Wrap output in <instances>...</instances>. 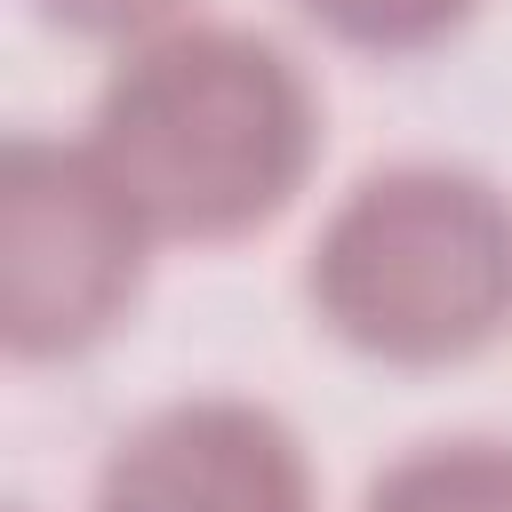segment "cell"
Wrapping results in <instances>:
<instances>
[{
	"instance_id": "5",
	"label": "cell",
	"mask_w": 512,
	"mask_h": 512,
	"mask_svg": "<svg viewBox=\"0 0 512 512\" xmlns=\"http://www.w3.org/2000/svg\"><path fill=\"white\" fill-rule=\"evenodd\" d=\"M360 512H512V440H424L368 480Z\"/></svg>"
},
{
	"instance_id": "1",
	"label": "cell",
	"mask_w": 512,
	"mask_h": 512,
	"mask_svg": "<svg viewBox=\"0 0 512 512\" xmlns=\"http://www.w3.org/2000/svg\"><path fill=\"white\" fill-rule=\"evenodd\" d=\"M88 152L136 200L152 240L224 248L304 192L320 160V96L256 24H168L104 72Z\"/></svg>"
},
{
	"instance_id": "4",
	"label": "cell",
	"mask_w": 512,
	"mask_h": 512,
	"mask_svg": "<svg viewBox=\"0 0 512 512\" xmlns=\"http://www.w3.org/2000/svg\"><path fill=\"white\" fill-rule=\"evenodd\" d=\"M88 512H320L312 456L264 400L192 392L144 408L96 464Z\"/></svg>"
},
{
	"instance_id": "7",
	"label": "cell",
	"mask_w": 512,
	"mask_h": 512,
	"mask_svg": "<svg viewBox=\"0 0 512 512\" xmlns=\"http://www.w3.org/2000/svg\"><path fill=\"white\" fill-rule=\"evenodd\" d=\"M32 16L48 32H64V40H120V48H136V40L168 32V24H184V0H32Z\"/></svg>"
},
{
	"instance_id": "2",
	"label": "cell",
	"mask_w": 512,
	"mask_h": 512,
	"mask_svg": "<svg viewBox=\"0 0 512 512\" xmlns=\"http://www.w3.org/2000/svg\"><path fill=\"white\" fill-rule=\"evenodd\" d=\"M312 320L376 368H464L512 336V192L464 160L368 168L304 256Z\"/></svg>"
},
{
	"instance_id": "6",
	"label": "cell",
	"mask_w": 512,
	"mask_h": 512,
	"mask_svg": "<svg viewBox=\"0 0 512 512\" xmlns=\"http://www.w3.org/2000/svg\"><path fill=\"white\" fill-rule=\"evenodd\" d=\"M472 8L480 0H296V16L320 40H336L352 56H384V64L432 56L440 40H456L472 24Z\"/></svg>"
},
{
	"instance_id": "3",
	"label": "cell",
	"mask_w": 512,
	"mask_h": 512,
	"mask_svg": "<svg viewBox=\"0 0 512 512\" xmlns=\"http://www.w3.org/2000/svg\"><path fill=\"white\" fill-rule=\"evenodd\" d=\"M152 224L112 168L64 136H8L0 152V344L24 368L80 360L144 296Z\"/></svg>"
}]
</instances>
